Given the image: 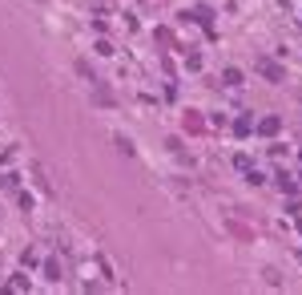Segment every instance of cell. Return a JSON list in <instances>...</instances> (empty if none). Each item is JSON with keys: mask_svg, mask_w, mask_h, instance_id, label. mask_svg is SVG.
<instances>
[{"mask_svg": "<svg viewBox=\"0 0 302 295\" xmlns=\"http://www.w3.org/2000/svg\"><path fill=\"white\" fill-rule=\"evenodd\" d=\"M258 73H266L270 81H286L282 65H278V61H270V57H258Z\"/></svg>", "mask_w": 302, "mask_h": 295, "instance_id": "6da1fadb", "label": "cell"}, {"mask_svg": "<svg viewBox=\"0 0 302 295\" xmlns=\"http://www.w3.org/2000/svg\"><path fill=\"white\" fill-rule=\"evenodd\" d=\"M258 130H262V134H278V117H262Z\"/></svg>", "mask_w": 302, "mask_h": 295, "instance_id": "7a4b0ae2", "label": "cell"}, {"mask_svg": "<svg viewBox=\"0 0 302 295\" xmlns=\"http://www.w3.org/2000/svg\"><path fill=\"white\" fill-rule=\"evenodd\" d=\"M45 275H49V279H60V263H56V259L45 263Z\"/></svg>", "mask_w": 302, "mask_h": 295, "instance_id": "3957f363", "label": "cell"}, {"mask_svg": "<svg viewBox=\"0 0 302 295\" xmlns=\"http://www.w3.org/2000/svg\"><path fill=\"white\" fill-rule=\"evenodd\" d=\"M222 81H226V85H242V73H238V69H226Z\"/></svg>", "mask_w": 302, "mask_h": 295, "instance_id": "277c9868", "label": "cell"}]
</instances>
